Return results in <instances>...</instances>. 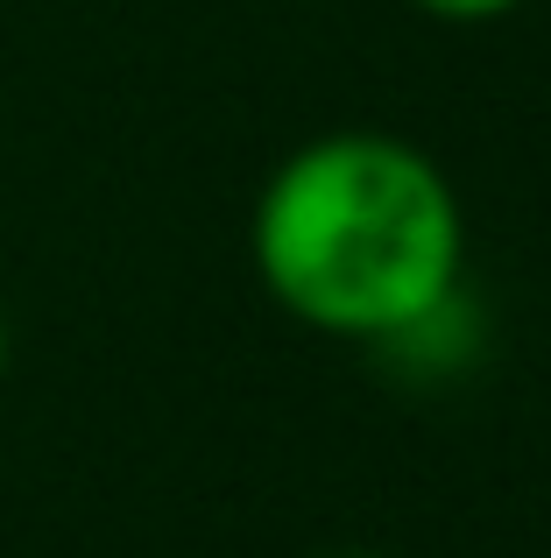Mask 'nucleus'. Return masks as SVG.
I'll list each match as a JSON object with an SVG mask.
<instances>
[{"label":"nucleus","instance_id":"nucleus-1","mask_svg":"<svg viewBox=\"0 0 551 558\" xmlns=\"http://www.w3.org/2000/svg\"><path fill=\"white\" fill-rule=\"evenodd\" d=\"M248 255L297 326L368 347L467 276V219L439 156L382 128H332L269 170Z\"/></svg>","mask_w":551,"mask_h":558},{"label":"nucleus","instance_id":"nucleus-2","mask_svg":"<svg viewBox=\"0 0 551 558\" xmlns=\"http://www.w3.org/2000/svg\"><path fill=\"white\" fill-rule=\"evenodd\" d=\"M368 361L403 389H453L488 361V304L474 298V283L460 276L453 290H439L431 304H417L411 318H396L389 332L368 340Z\"/></svg>","mask_w":551,"mask_h":558},{"label":"nucleus","instance_id":"nucleus-3","mask_svg":"<svg viewBox=\"0 0 551 558\" xmlns=\"http://www.w3.org/2000/svg\"><path fill=\"white\" fill-rule=\"evenodd\" d=\"M417 14H431V22H502L510 8H524V0H411Z\"/></svg>","mask_w":551,"mask_h":558},{"label":"nucleus","instance_id":"nucleus-4","mask_svg":"<svg viewBox=\"0 0 551 558\" xmlns=\"http://www.w3.org/2000/svg\"><path fill=\"white\" fill-rule=\"evenodd\" d=\"M8 361H14V326H8V304H0V381H8Z\"/></svg>","mask_w":551,"mask_h":558},{"label":"nucleus","instance_id":"nucleus-5","mask_svg":"<svg viewBox=\"0 0 551 558\" xmlns=\"http://www.w3.org/2000/svg\"><path fill=\"white\" fill-rule=\"evenodd\" d=\"M326 558H382V551H326Z\"/></svg>","mask_w":551,"mask_h":558}]
</instances>
